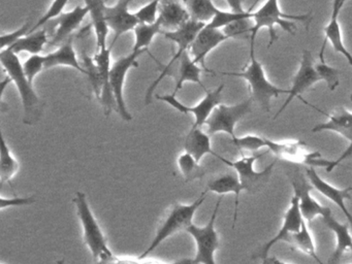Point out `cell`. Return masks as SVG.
Returning <instances> with one entry per match:
<instances>
[{"label":"cell","instance_id":"1","mask_svg":"<svg viewBox=\"0 0 352 264\" xmlns=\"http://www.w3.org/2000/svg\"><path fill=\"white\" fill-rule=\"evenodd\" d=\"M207 193V190H205L191 204L175 202L174 204H172V206L166 212V216L158 225L157 230H156L151 243L139 257H149L150 254L155 251L164 241L181 231H186L187 228L193 224L195 212L205 201Z\"/></svg>","mask_w":352,"mask_h":264},{"label":"cell","instance_id":"2","mask_svg":"<svg viewBox=\"0 0 352 264\" xmlns=\"http://www.w3.org/2000/svg\"><path fill=\"white\" fill-rule=\"evenodd\" d=\"M0 62L8 76L15 82L21 98L24 111V124L34 125L42 116V101L34 89V85L26 78L17 54L10 50L0 51Z\"/></svg>","mask_w":352,"mask_h":264},{"label":"cell","instance_id":"3","mask_svg":"<svg viewBox=\"0 0 352 264\" xmlns=\"http://www.w3.org/2000/svg\"><path fill=\"white\" fill-rule=\"evenodd\" d=\"M253 27L250 43H255L257 33L261 29L267 28L269 30L270 43L267 47H271L276 41H278L276 26H280L284 31L294 35L296 32V26L294 21H300L304 23L308 28L311 22V14H289L282 12L278 0H267L258 10L252 12Z\"/></svg>","mask_w":352,"mask_h":264},{"label":"cell","instance_id":"4","mask_svg":"<svg viewBox=\"0 0 352 264\" xmlns=\"http://www.w3.org/2000/svg\"><path fill=\"white\" fill-rule=\"evenodd\" d=\"M77 210L78 218L83 230V241L89 249L94 261H107L113 259L115 254L110 249L102 232L100 223L96 220L91 206L88 202L87 196L84 192L77 191L73 199Z\"/></svg>","mask_w":352,"mask_h":264},{"label":"cell","instance_id":"5","mask_svg":"<svg viewBox=\"0 0 352 264\" xmlns=\"http://www.w3.org/2000/svg\"><path fill=\"white\" fill-rule=\"evenodd\" d=\"M254 45L255 43H250V61L243 72H222V74L244 78L250 89L253 101L258 103L265 111H270L272 99L281 94H288L289 90L279 88L267 80L263 64L255 57Z\"/></svg>","mask_w":352,"mask_h":264},{"label":"cell","instance_id":"6","mask_svg":"<svg viewBox=\"0 0 352 264\" xmlns=\"http://www.w3.org/2000/svg\"><path fill=\"white\" fill-rule=\"evenodd\" d=\"M221 198L216 202L209 222L204 226L192 224L187 228L186 232L191 235L195 243V264H217L215 254L220 247L219 235L216 230V219L219 212Z\"/></svg>","mask_w":352,"mask_h":264},{"label":"cell","instance_id":"7","mask_svg":"<svg viewBox=\"0 0 352 264\" xmlns=\"http://www.w3.org/2000/svg\"><path fill=\"white\" fill-rule=\"evenodd\" d=\"M205 23L197 22V21L195 20H189L188 22L185 23L182 26L179 27L176 30L172 31H166L164 32V36L166 38L170 39V41H174V43H177L178 45V50H177L176 54L173 56L172 59L170 60L168 64L166 66H162L160 67V76L158 78L150 85L149 88L146 91L145 95V102L146 104H149L152 101V97L154 96V91L157 88L160 82L164 80L166 76H168V72H170V68L173 67L175 63L180 59L181 56L185 53L186 51H189L190 49L191 43L195 41V37H197V33L206 26Z\"/></svg>","mask_w":352,"mask_h":264},{"label":"cell","instance_id":"8","mask_svg":"<svg viewBox=\"0 0 352 264\" xmlns=\"http://www.w3.org/2000/svg\"><path fill=\"white\" fill-rule=\"evenodd\" d=\"M265 148L275 155L276 158L289 161L296 164L308 165L309 167L331 166V161L321 158L317 151H309L308 146L302 140H287L275 142L265 138Z\"/></svg>","mask_w":352,"mask_h":264},{"label":"cell","instance_id":"9","mask_svg":"<svg viewBox=\"0 0 352 264\" xmlns=\"http://www.w3.org/2000/svg\"><path fill=\"white\" fill-rule=\"evenodd\" d=\"M265 154V153H261V154H254L251 156H243L242 158L236 161L228 160L221 156L218 159L221 160L224 164L234 168L240 179L244 191L253 194L261 191L267 185L272 173H273L274 167H275L276 160L273 161L269 166L265 167L263 170H255V161Z\"/></svg>","mask_w":352,"mask_h":264},{"label":"cell","instance_id":"10","mask_svg":"<svg viewBox=\"0 0 352 264\" xmlns=\"http://www.w3.org/2000/svg\"><path fill=\"white\" fill-rule=\"evenodd\" d=\"M252 102L253 99L249 98L234 105H218L206 122L208 133L212 135L223 132L230 135L232 140L236 138L234 128L240 120L251 113Z\"/></svg>","mask_w":352,"mask_h":264},{"label":"cell","instance_id":"11","mask_svg":"<svg viewBox=\"0 0 352 264\" xmlns=\"http://www.w3.org/2000/svg\"><path fill=\"white\" fill-rule=\"evenodd\" d=\"M143 53L131 51L129 55L115 61L111 66L110 82L117 101V111L124 121H131L133 116L127 109L124 99V82L127 72L133 67H138V57Z\"/></svg>","mask_w":352,"mask_h":264},{"label":"cell","instance_id":"12","mask_svg":"<svg viewBox=\"0 0 352 264\" xmlns=\"http://www.w3.org/2000/svg\"><path fill=\"white\" fill-rule=\"evenodd\" d=\"M305 222V219L302 218V212L300 208V199L296 193L292 195V201H290L289 208L286 210L285 214H284L283 222H282V226L280 227L279 231L277 234L270 239L267 243L261 247V249L253 256L254 259L265 260L269 258V253L271 251L272 248L276 245V243H280V241H284L285 237L287 236L290 233L298 232L300 228H302V223Z\"/></svg>","mask_w":352,"mask_h":264},{"label":"cell","instance_id":"13","mask_svg":"<svg viewBox=\"0 0 352 264\" xmlns=\"http://www.w3.org/2000/svg\"><path fill=\"white\" fill-rule=\"evenodd\" d=\"M321 80L320 76L317 74L315 69V64L313 62L312 54L308 50L302 52V60H300V68L294 76L292 80V87L289 89L287 99L282 105L281 109L276 113V118L290 104L296 97L300 99V94L308 90L309 88Z\"/></svg>","mask_w":352,"mask_h":264},{"label":"cell","instance_id":"14","mask_svg":"<svg viewBox=\"0 0 352 264\" xmlns=\"http://www.w3.org/2000/svg\"><path fill=\"white\" fill-rule=\"evenodd\" d=\"M230 38L224 34L221 29L213 28L207 24L197 33V37L191 43L189 53L193 58V61L201 65L205 72H212V70L206 66V57L210 52L213 51L220 43Z\"/></svg>","mask_w":352,"mask_h":264},{"label":"cell","instance_id":"15","mask_svg":"<svg viewBox=\"0 0 352 264\" xmlns=\"http://www.w3.org/2000/svg\"><path fill=\"white\" fill-rule=\"evenodd\" d=\"M133 1V0H119L114 6H107V22L115 33L114 38L111 43L113 47L121 35L129 31L135 30V27L140 24L135 12L129 10V4Z\"/></svg>","mask_w":352,"mask_h":264},{"label":"cell","instance_id":"16","mask_svg":"<svg viewBox=\"0 0 352 264\" xmlns=\"http://www.w3.org/2000/svg\"><path fill=\"white\" fill-rule=\"evenodd\" d=\"M307 177L309 182L312 185L313 189L318 191L319 193L322 194L327 199L331 200V202L336 204L340 210L343 212L344 216L347 219V222L349 223L350 227L352 229V214L348 210L345 206V200L351 199V190L352 187L344 188V189H339L336 188L335 186L325 182L318 173L315 170L314 167H308L306 169Z\"/></svg>","mask_w":352,"mask_h":264},{"label":"cell","instance_id":"17","mask_svg":"<svg viewBox=\"0 0 352 264\" xmlns=\"http://www.w3.org/2000/svg\"><path fill=\"white\" fill-rule=\"evenodd\" d=\"M288 177L294 188V193H296L300 199V212L305 221L311 222L316 217L322 218L323 214L329 210V208L321 206L315 198L312 197L310 191L313 187L310 182H307L306 179L300 175H288Z\"/></svg>","mask_w":352,"mask_h":264},{"label":"cell","instance_id":"18","mask_svg":"<svg viewBox=\"0 0 352 264\" xmlns=\"http://www.w3.org/2000/svg\"><path fill=\"white\" fill-rule=\"evenodd\" d=\"M112 45L106 47V49L98 50V53L94 57V61L98 64V68L102 72V78H104L102 95H100V98L98 99V102L102 104L106 117H109L114 109H117V101L110 82V70L111 66H112V64H111V53H112Z\"/></svg>","mask_w":352,"mask_h":264},{"label":"cell","instance_id":"19","mask_svg":"<svg viewBox=\"0 0 352 264\" xmlns=\"http://www.w3.org/2000/svg\"><path fill=\"white\" fill-rule=\"evenodd\" d=\"M203 70L205 69L193 61V58L191 57L189 51L185 52L168 72V76H174L175 80H176V86H175L173 94L177 95V93L182 89L183 85L186 82L199 85L201 88L207 91L201 82V74Z\"/></svg>","mask_w":352,"mask_h":264},{"label":"cell","instance_id":"20","mask_svg":"<svg viewBox=\"0 0 352 264\" xmlns=\"http://www.w3.org/2000/svg\"><path fill=\"white\" fill-rule=\"evenodd\" d=\"M87 14V6H78L74 10L63 12L60 16H57L54 20L57 24V29L52 39L49 41V45H63L65 41L72 37V33L81 25Z\"/></svg>","mask_w":352,"mask_h":264},{"label":"cell","instance_id":"21","mask_svg":"<svg viewBox=\"0 0 352 264\" xmlns=\"http://www.w3.org/2000/svg\"><path fill=\"white\" fill-rule=\"evenodd\" d=\"M322 220L336 236V249L329 258V264H337L346 252L352 251V235L349 226L333 218L331 208L323 214Z\"/></svg>","mask_w":352,"mask_h":264},{"label":"cell","instance_id":"22","mask_svg":"<svg viewBox=\"0 0 352 264\" xmlns=\"http://www.w3.org/2000/svg\"><path fill=\"white\" fill-rule=\"evenodd\" d=\"M206 190L218 195H226V194H234V227L238 218L239 204H240V194L244 191L242 184L236 171L232 173H223L217 175L208 182Z\"/></svg>","mask_w":352,"mask_h":264},{"label":"cell","instance_id":"23","mask_svg":"<svg viewBox=\"0 0 352 264\" xmlns=\"http://www.w3.org/2000/svg\"><path fill=\"white\" fill-rule=\"evenodd\" d=\"M224 85H220L215 90L206 91L205 97L195 107H186V115L192 113L195 116V123L192 128H201L209 119L214 109L221 104L222 91Z\"/></svg>","mask_w":352,"mask_h":264},{"label":"cell","instance_id":"24","mask_svg":"<svg viewBox=\"0 0 352 264\" xmlns=\"http://www.w3.org/2000/svg\"><path fill=\"white\" fill-rule=\"evenodd\" d=\"M88 8V14L91 16L94 33L96 37V47L98 50L106 49L107 37H108L109 27L107 22V0H84Z\"/></svg>","mask_w":352,"mask_h":264},{"label":"cell","instance_id":"25","mask_svg":"<svg viewBox=\"0 0 352 264\" xmlns=\"http://www.w3.org/2000/svg\"><path fill=\"white\" fill-rule=\"evenodd\" d=\"M333 131L343 136L352 144V113L344 107L336 109L329 116V121L318 124L312 129L313 133Z\"/></svg>","mask_w":352,"mask_h":264},{"label":"cell","instance_id":"26","mask_svg":"<svg viewBox=\"0 0 352 264\" xmlns=\"http://www.w3.org/2000/svg\"><path fill=\"white\" fill-rule=\"evenodd\" d=\"M185 152L190 154L197 162H201V159L206 155L211 154L216 158H219L220 155L214 152L212 148L211 138L208 132L203 131L201 128L191 127L190 131L187 133L184 140Z\"/></svg>","mask_w":352,"mask_h":264},{"label":"cell","instance_id":"27","mask_svg":"<svg viewBox=\"0 0 352 264\" xmlns=\"http://www.w3.org/2000/svg\"><path fill=\"white\" fill-rule=\"evenodd\" d=\"M59 65L69 66L85 76L87 74L78 60L77 54L74 47L73 37H69L56 51L45 56V68H52Z\"/></svg>","mask_w":352,"mask_h":264},{"label":"cell","instance_id":"28","mask_svg":"<svg viewBox=\"0 0 352 264\" xmlns=\"http://www.w3.org/2000/svg\"><path fill=\"white\" fill-rule=\"evenodd\" d=\"M158 20L162 27L176 30L190 20L188 10L184 4L175 0H164L160 6Z\"/></svg>","mask_w":352,"mask_h":264},{"label":"cell","instance_id":"29","mask_svg":"<svg viewBox=\"0 0 352 264\" xmlns=\"http://www.w3.org/2000/svg\"><path fill=\"white\" fill-rule=\"evenodd\" d=\"M47 43H49L48 33L45 29L41 28L34 32L28 33V35L19 39L17 43H14L12 47L6 50H10L17 55L22 52H28L32 55H36L43 51Z\"/></svg>","mask_w":352,"mask_h":264},{"label":"cell","instance_id":"30","mask_svg":"<svg viewBox=\"0 0 352 264\" xmlns=\"http://www.w3.org/2000/svg\"><path fill=\"white\" fill-rule=\"evenodd\" d=\"M283 243H287L288 245H292L294 249L310 256L317 263L323 264V262L317 256L314 241H313L312 235H311L310 230H309L308 226H307L306 221L302 223V228L298 232L288 234L285 239H284Z\"/></svg>","mask_w":352,"mask_h":264},{"label":"cell","instance_id":"31","mask_svg":"<svg viewBox=\"0 0 352 264\" xmlns=\"http://www.w3.org/2000/svg\"><path fill=\"white\" fill-rule=\"evenodd\" d=\"M183 2L191 20L205 24H209L219 10L212 0H183Z\"/></svg>","mask_w":352,"mask_h":264},{"label":"cell","instance_id":"32","mask_svg":"<svg viewBox=\"0 0 352 264\" xmlns=\"http://www.w3.org/2000/svg\"><path fill=\"white\" fill-rule=\"evenodd\" d=\"M20 164L17 159L12 154L5 138H1L0 148V183L1 186L10 183L17 175Z\"/></svg>","mask_w":352,"mask_h":264},{"label":"cell","instance_id":"33","mask_svg":"<svg viewBox=\"0 0 352 264\" xmlns=\"http://www.w3.org/2000/svg\"><path fill=\"white\" fill-rule=\"evenodd\" d=\"M135 45L133 47V52H139V53H145L148 52V47L153 41L154 37L162 32V23L160 21H156L153 24H143L140 23L135 30Z\"/></svg>","mask_w":352,"mask_h":264},{"label":"cell","instance_id":"34","mask_svg":"<svg viewBox=\"0 0 352 264\" xmlns=\"http://www.w3.org/2000/svg\"><path fill=\"white\" fill-rule=\"evenodd\" d=\"M177 164L186 183L201 179L205 177V168L187 152L182 153L178 157Z\"/></svg>","mask_w":352,"mask_h":264},{"label":"cell","instance_id":"35","mask_svg":"<svg viewBox=\"0 0 352 264\" xmlns=\"http://www.w3.org/2000/svg\"><path fill=\"white\" fill-rule=\"evenodd\" d=\"M254 22L252 12L248 16H243L221 29L228 38H248L252 34Z\"/></svg>","mask_w":352,"mask_h":264},{"label":"cell","instance_id":"36","mask_svg":"<svg viewBox=\"0 0 352 264\" xmlns=\"http://www.w3.org/2000/svg\"><path fill=\"white\" fill-rule=\"evenodd\" d=\"M82 66L87 72L86 76H87L90 85H91L94 95H96V99L98 100L100 98V95H102V85H104V78H102V72H100L94 58H90L86 54H83Z\"/></svg>","mask_w":352,"mask_h":264},{"label":"cell","instance_id":"37","mask_svg":"<svg viewBox=\"0 0 352 264\" xmlns=\"http://www.w3.org/2000/svg\"><path fill=\"white\" fill-rule=\"evenodd\" d=\"M325 41H329L333 45V49L338 53L342 54L345 56L348 53V50L346 49L343 43V36H342L341 27H340L339 21L338 19L331 18L329 24L325 26Z\"/></svg>","mask_w":352,"mask_h":264},{"label":"cell","instance_id":"38","mask_svg":"<svg viewBox=\"0 0 352 264\" xmlns=\"http://www.w3.org/2000/svg\"><path fill=\"white\" fill-rule=\"evenodd\" d=\"M94 264H195V260L184 258V259L177 260L173 262L160 261V260L149 259L148 258H131V257H119L115 256L113 259L107 260V261L96 262Z\"/></svg>","mask_w":352,"mask_h":264},{"label":"cell","instance_id":"39","mask_svg":"<svg viewBox=\"0 0 352 264\" xmlns=\"http://www.w3.org/2000/svg\"><path fill=\"white\" fill-rule=\"evenodd\" d=\"M315 69L317 74L320 76L321 80L327 82L329 90L335 91L339 86V72L337 68L331 67L324 60H320L319 63L315 64Z\"/></svg>","mask_w":352,"mask_h":264},{"label":"cell","instance_id":"40","mask_svg":"<svg viewBox=\"0 0 352 264\" xmlns=\"http://www.w3.org/2000/svg\"><path fill=\"white\" fill-rule=\"evenodd\" d=\"M232 142L236 148L240 150L249 151V152H256L261 148H265V138L255 135V134H248L242 138L236 136L232 138Z\"/></svg>","mask_w":352,"mask_h":264},{"label":"cell","instance_id":"41","mask_svg":"<svg viewBox=\"0 0 352 264\" xmlns=\"http://www.w3.org/2000/svg\"><path fill=\"white\" fill-rule=\"evenodd\" d=\"M164 0H152L149 3L140 8L135 12L140 23L143 24H153L157 21L160 14V6Z\"/></svg>","mask_w":352,"mask_h":264},{"label":"cell","instance_id":"42","mask_svg":"<svg viewBox=\"0 0 352 264\" xmlns=\"http://www.w3.org/2000/svg\"><path fill=\"white\" fill-rule=\"evenodd\" d=\"M69 1V0H54L52 4H51L50 8H48V10L45 12L44 16H42V18L34 25L30 32H34V31L43 28L45 24L50 22V21L55 20L57 16H60L63 12V8L67 6V2Z\"/></svg>","mask_w":352,"mask_h":264},{"label":"cell","instance_id":"43","mask_svg":"<svg viewBox=\"0 0 352 264\" xmlns=\"http://www.w3.org/2000/svg\"><path fill=\"white\" fill-rule=\"evenodd\" d=\"M22 67H23V72L25 74L26 78L34 85V78L45 68V56L40 55V54L30 56L22 64Z\"/></svg>","mask_w":352,"mask_h":264},{"label":"cell","instance_id":"44","mask_svg":"<svg viewBox=\"0 0 352 264\" xmlns=\"http://www.w3.org/2000/svg\"><path fill=\"white\" fill-rule=\"evenodd\" d=\"M32 27H34V25H32V21L28 20V22L22 25L18 30L10 33H3L1 37H0V43H1V50H0V51L12 47L14 43H17L22 37L28 35V33L30 32V30H32Z\"/></svg>","mask_w":352,"mask_h":264},{"label":"cell","instance_id":"45","mask_svg":"<svg viewBox=\"0 0 352 264\" xmlns=\"http://www.w3.org/2000/svg\"><path fill=\"white\" fill-rule=\"evenodd\" d=\"M251 12L246 10L245 12H226V10H218L216 16H214L213 20L209 23V26L213 27V28L222 29L223 27L228 26L230 23L234 22V21L239 20V19L243 18V16H248Z\"/></svg>","mask_w":352,"mask_h":264},{"label":"cell","instance_id":"46","mask_svg":"<svg viewBox=\"0 0 352 264\" xmlns=\"http://www.w3.org/2000/svg\"><path fill=\"white\" fill-rule=\"evenodd\" d=\"M0 199V210H3L5 208H13V206H30L36 201L34 197H10L6 198L1 196Z\"/></svg>","mask_w":352,"mask_h":264},{"label":"cell","instance_id":"47","mask_svg":"<svg viewBox=\"0 0 352 264\" xmlns=\"http://www.w3.org/2000/svg\"><path fill=\"white\" fill-rule=\"evenodd\" d=\"M350 157H352V144H349V146L346 148L345 152H344L343 154L337 159V160L331 161V166L327 167L325 170H327V173H331V171L333 170L336 166H338L342 161L346 160V159L350 158Z\"/></svg>","mask_w":352,"mask_h":264},{"label":"cell","instance_id":"48","mask_svg":"<svg viewBox=\"0 0 352 264\" xmlns=\"http://www.w3.org/2000/svg\"><path fill=\"white\" fill-rule=\"evenodd\" d=\"M226 3L230 6V10L234 12H245L246 10H244V8H243V2L244 0H226Z\"/></svg>","mask_w":352,"mask_h":264},{"label":"cell","instance_id":"49","mask_svg":"<svg viewBox=\"0 0 352 264\" xmlns=\"http://www.w3.org/2000/svg\"><path fill=\"white\" fill-rule=\"evenodd\" d=\"M345 1L346 0H333L331 18L338 19Z\"/></svg>","mask_w":352,"mask_h":264},{"label":"cell","instance_id":"50","mask_svg":"<svg viewBox=\"0 0 352 264\" xmlns=\"http://www.w3.org/2000/svg\"><path fill=\"white\" fill-rule=\"evenodd\" d=\"M344 57H345L346 59H347L348 63H349V65L351 66V67H352V55H351V53H350V52H348V53L346 54V55L344 56Z\"/></svg>","mask_w":352,"mask_h":264},{"label":"cell","instance_id":"51","mask_svg":"<svg viewBox=\"0 0 352 264\" xmlns=\"http://www.w3.org/2000/svg\"><path fill=\"white\" fill-rule=\"evenodd\" d=\"M273 264H292L287 263V262L282 261V260L277 259V258L273 257Z\"/></svg>","mask_w":352,"mask_h":264},{"label":"cell","instance_id":"52","mask_svg":"<svg viewBox=\"0 0 352 264\" xmlns=\"http://www.w3.org/2000/svg\"><path fill=\"white\" fill-rule=\"evenodd\" d=\"M263 264H273V257H269L267 259L263 260Z\"/></svg>","mask_w":352,"mask_h":264},{"label":"cell","instance_id":"53","mask_svg":"<svg viewBox=\"0 0 352 264\" xmlns=\"http://www.w3.org/2000/svg\"><path fill=\"white\" fill-rule=\"evenodd\" d=\"M259 1H261V0H255L254 3H253L252 6H250V8H249L248 12H252L253 8L257 6V3H258Z\"/></svg>","mask_w":352,"mask_h":264},{"label":"cell","instance_id":"54","mask_svg":"<svg viewBox=\"0 0 352 264\" xmlns=\"http://www.w3.org/2000/svg\"><path fill=\"white\" fill-rule=\"evenodd\" d=\"M56 264H65V260H63V259L58 260V261H57Z\"/></svg>","mask_w":352,"mask_h":264},{"label":"cell","instance_id":"55","mask_svg":"<svg viewBox=\"0 0 352 264\" xmlns=\"http://www.w3.org/2000/svg\"><path fill=\"white\" fill-rule=\"evenodd\" d=\"M350 99H351V101H352V94L350 95Z\"/></svg>","mask_w":352,"mask_h":264},{"label":"cell","instance_id":"56","mask_svg":"<svg viewBox=\"0 0 352 264\" xmlns=\"http://www.w3.org/2000/svg\"><path fill=\"white\" fill-rule=\"evenodd\" d=\"M350 264H352V251H351V263Z\"/></svg>","mask_w":352,"mask_h":264},{"label":"cell","instance_id":"57","mask_svg":"<svg viewBox=\"0 0 352 264\" xmlns=\"http://www.w3.org/2000/svg\"><path fill=\"white\" fill-rule=\"evenodd\" d=\"M107 1H108V0H107Z\"/></svg>","mask_w":352,"mask_h":264},{"label":"cell","instance_id":"58","mask_svg":"<svg viewBox=\"0 0 352 264\" xmlns=\"http://www.w3.org/2000/svg\"></svg>","mask_w":352,"mask_h":264}]
</instances>
